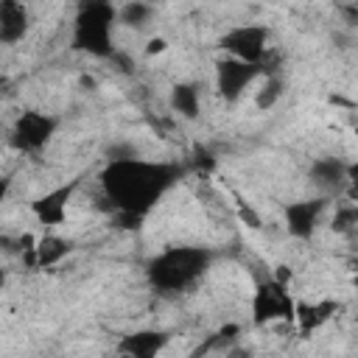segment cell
I'll list each match as a JSON object with an SVG mask.
<instances>
[{"label": "cell", "instance_id": "cell-2", "mask_svg": "<svg viewBox=\"0 0 358 358\" xmlns=\"http://www.w3.org/2000/svg\"><path fill=\"white\" fill-rule=\"evenodd\" d=\"M213 252L204 246H168L148 260V282L162 294L187 291L210 268Z\"/></svg>", "mask_w": 358, "mask_h": 358}, {"label": "cell", "instance_id": "cell-14", "mask_svg": "<svg viewBox=\"0 0 358 358\" xmlns=\"http://www.w3.org/2000/svg\"><path fill=\"white\" fill-rule=\"evenodd\" d=\"M352 173H355V168L350 162H341V159H316L310 168L313 182L324 193H338L344 185L352 182Z\"/></svg>", "mask_w": 358, "mask_h": 358}, {"label": "cell", "instance_id": "cell-9", "mask_svg": "<svg viewBox=\"0 0 358 358\" xmlns=\"http://www.w3.org/2000/svg\"><path fill=\"white\" fill-rule=\"evenodd\" d=\"M327 210V199L316 196V199H302V201H288L282 207V218H285V229L291 238L296 241H310L324 218Z\"/></svg>", "mask_w": 358, "mask_h": 358}, {"label": "cell", "instance_id": "cell-4", "mask_svg": "<svg viewBox=\"0 0 358 358\" xmlns=\"http://www.w3.org/2000/svg\"><path fill=\"white\" fill-rule=\"evenodd\" d=\"M294 305H296V296L291 294V282L268 274L252 291L249 319H252L255 327L294 324Z\"/></svg>", "mask_w": 358, "mask_h": 358}, {"label": "cell", "instance_id": "cell-7", "mask_svg": "<svg viewBox=\"0 0 358 358\" xmlns=\"http://www.w3.org/2000/svg\"><path fill=\"white\" fill-rule=\"evenodd\" d=\"M260 73H263L260 64H249V62L224 56L215 62V90L227 103H235L246 95V90L255 87Z\"/></svg>", "mask_w": 358, "mask_h": 358}, {"label": "cell", "instance_id": "cell-15", "mask_svg": "<svg viewBox=\"0 0 358 358\" xmlns=\"http://www.w3.org/2000/svg\"><path fill=\"white\" fill-rule=\"evenodd\" d=\"M263 78H260V84L255 87V95H252V101H255V109L257 112H268V109H274L277 103H280V98L285 95V84H282V76L280 73H260Z\"/></svg>", "mask_w": 358, "mask_h": 358}, {"label": "cell", "instance_id": "cell-16", "mask_svg": "<svg viewBox=\"0 0 358 358\" xmlns=\"http://www.w3.org/2000/svg\"><path fill=\"white\" fill-rule=\"evenodd\" d=\"M168 103H171V109L179 112L182 117L193 120V117H199V112H201V92H199L196 84L179 81V84H173V90H171V95H168Z\"/></svg>", "mask_w": 358, "mask_h": 358}, {"label": "cell", "instance_id": "cell-5", "mask_svg": "<svg viewBox=\"0 0 358 358\" xmlns=\"http://www.w3.org/2000/svg\"><path fill=\"white\" fill-rule=\"evenodd\" d=\"M56 129H59V117L39 109H25L17 115V120L8 129V145L20 154H39L50 143Z\"/></svg>", "mask_w": 358, "mask_h": 358}, {"label": "cell", "instance_id": "cell-1", "mask_svg": "<svg viewBox=\"0 0 358 358\" xmlns=\"http://www.w3.org/2000/svg\"><path fill=\"white\" fill-rule=\"evenodd\" d=\"M179 171L168 162H151L134 154L109 157L101 171V190L112 201V210L140 221L176 182Z\"/></svg>", "mask_w": 358, "mask_h": 358}, {"label": "cell", "instance_id": "cell-10", "mask_svg": "<svg viewBox=\"0 0 358 358\" xmlns=\"http://www.w3.org/2000/svg\"><path fill=\"white\" fill-rule=\"evenodd\" d=\"M70 252H73V243H70L67 238H62V235L53 232V229H45L42 235H36L34 246L25 249V260H28L34 268H53V266H59Z\"/></svg>", "mask_w": 358, "mask_h": 358}, {"label": "cell", "instance_id": "cell-3", "mask_svg": "<svg viewBox=\"0 0 358 358\" xmlns=\"http://www.w3.org/2000/svg\"><path fill=\"white\" fill-rule=\"evenodd\" d=\"M117 8L106 0H87L73 20V48L98 59L112 56Z\"/></svg>", "mask_w": 358, "mask_h": 358}, {"label": "cell", "instance_id": "cell-19", "mask_svg": "<svg viewBox=\"0 0 358 358\" xmlns=\"http://www.w3.org/2000/svg\"><path fill=\"white\" fill-rule=\"evenodd\" d=\"M3 282H6V271L0 268V288H3Z\"/></svg>", "mask_w": 358, "mask_h": 358}, {"label": "cell", "instance_id": "cell-6", "mask_svg": "<svg viewBox=\"0 0 358 358\" xmlns=\"http://www.w3.org/2000/svg\"><path fill=\"white\" fill-rule=\"evenodd\" d=\"M221 50L224 56H232L249 64H263V59L268 56V28L260 22L232 25L221 36Z\"/></svg>", "mask_w": 358, "mask_h": 358}, {"label": "cell", "instance_id": "cell-12", "mask_svg": "<svg viewBox=\"0 0 358 358\" xmlns=\"http://www.w3.org/2000/svg\"><path fill=\"white\" fill-rule=\"evenodd\" d=\"M31 14L22 0H0V45H17L28 36Z\"/></svg>", "mask_w": 358, "mask_h": 358}, {"label": "cell", "instance_id": "cell-11", "mask_svg": "<svg viewBox=\"0 0 358 358\" xmlns=\"http://www.w3.org/2000/svg\"><path fill=\"white\" fill-rule=\"evenodd\" d=\"M338 310V302L333 299H296L294 305V327L299 330V336H313L316 330H322Z\"/></svg>", "mask_w": 358, "mask_h": 358}, {"label": "cell", "instance_id": "cell-13", "mask_svg": "<svg viewBox=\"0 0 358 358\" xmlns=\"http://www.w3.org/2000/svg\"><path fill=\"white\" fill-rule=\"evenodd\" d=\"M168 338L171 336L162 330H134V333H126L115 350L129 358H154L168 347Z\"/></svg>", "mask_w": 358, "mask_h": 358}, {"label": "cell", "instance_id": "cell-8", "mask_svg": "<svg viewBox=\"0 0 358 358\" xmlns=\"http://www.w3.org/2000/svg\"><path fill=\"white\" fill-rule=\"evenodd\" d=\"M81 179H70L64 185L50 187L48 193L36 196L31 201V215L36 218V224H42L45 229H56L62 224H67V213H70V201L78 190Z\"/></svg>", "mask_w": 358, "mask_h": 358}, {"label": "cell", "instance_id": "cell-18", "mask_svg": "<svg viewBox=\"0 0 358 358\" xmlns=\"http://www.w3.org/2000/svg\"><path fill=\"white\" fill-rule=\"evenodd\" d=\"M168 50V39L165 36H151L145 42V56H162Z\"/></svg>", "mask_w": 358, "mask_h": 358}, {"label": "cell", "instance_id": "cell-17", "mask_svg": "<svg viewBox=\"0 0 358 358\" xmlns=\"http://www.w3.org/2000/svg\"><path fill=\"white\" fill-rule=\"evenodd\" d=\"M151 20H154V6L145 3V0H129V3H123V6L117 8V22L126 25V28L140 31V28H145Z\"/></svg>", "mask_w": 358, "mask_h": 358}]
</instances>
